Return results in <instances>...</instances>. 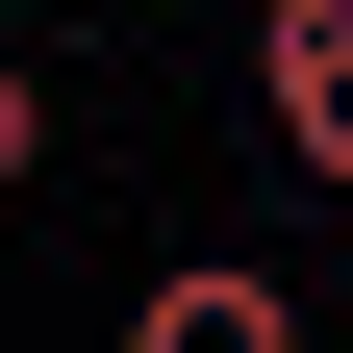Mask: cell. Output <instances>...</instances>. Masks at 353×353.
<instances>
[{
  "mask_svg": "<svg viewBox=\"0 0 353 353\" xmlns=\"http://www.w3.org/2000/svg\"><path fill=\"white\" fill-rule=\"evenodd\" d=\"M126 353H328V328H303V278H252V252H176V278L126 303Z\"/></svg>",
  "mask_w": 353,
  "mask_h": 353,
  "instance_id": "7a4b0ae2",
  "label": "cell"
},
{
  "mask_svg": "<svg viewBox=\"0 0 353 353\" xmlns=\"http://www.w3.org/2000/svg\"><path fill=\"white\" fill-rule=\"evenodd\" d=\"M51 176V51H0V202Z\"/></svg>",
  "mask_w": 353,
  "mask_h": 353,
  "instance_id": "3957f363",
  "label": "cell"
},
{
  "mask_svg": "<svg viewBox=\"0 0 353 353\" xmlns=\"http://www.w3.org/2000/svg\"><path fill=\"white\" fill-rule=\"evenodd\" d=\"M252 126H278V176L353 202V0H278V26H252Z\"/></svg>",
  "mask_w": 353,
  "mask_h": 353,
  "instance_id": "6da1fadb",
  "label": "cell"
}]
</instances>
